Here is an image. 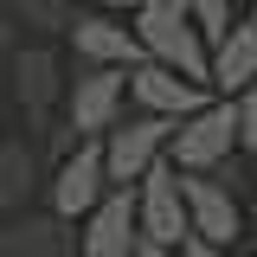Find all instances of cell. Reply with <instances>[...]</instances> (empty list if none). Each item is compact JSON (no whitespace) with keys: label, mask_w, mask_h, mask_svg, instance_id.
Instances as JSON below:
<instances>
[{"label":"cell","mask_w":257,"mask_h":257,"mask_svg":"<svg viewBox=\"0 0 257 257\" xmlns=\"http://www.w3.org/2000/svg\"><path fill=\"white\" fill-rule=\"evenodd\" d=\"M84 257H135V199H128V187L103 193V199L90 206Z\"/></svg>","instance_id":"obj_9"},{"label":"cell","mask_w":257,"mask_h":257,"mask_svg":"<svg viewBox=\"0 0 257 257\" xmlns=\"http://www.w3.org/2000/svg\"><path fill=\"white\" fill-rule=\"evenodd\" d=\"M0 257H71V231L58 212H20L0 225Z\"/></svg>","instance_id":"obj_10"},{"label":"cell","mask_w":257,"mask_h":257,"mask_svg":"<svg viewBox=\"0 0 257 257\" xmlns=\"http://www.w3.org/2000/svg\"><path fill=\"white\" fill-rule=\"evenodd\" d=\"M180 257H231V251H225V244H206V238L187 231V238H180Z\"/></svg>","instance_id":"obj_18"},{"label":"cell","mask_w":257,"mask_h":257,"mask_svg":"<svg viewBox=\"0 0 257 257\" xmlns=\"http://www.w3.org/2000/svg\"><path fill=\"white\" fill-rule=\"evenodd\" d=\"M174 7H180L199 32H225L231 26V0H174Z\"/></svg>","instance_id":"obj_16"},{"label":"cell","mask_w":257,"mask_h":257,"mask_svg":"<svg viewBox=\"0 0 257 257\" xmlns=\"http://www.w3.org/2000/svg\"><path fill=\"white\" fill-rule=\"evenodd\" d=\"M109 193V174H103V148H96L90 135H84V148L58 167V180H52V206H58V219H84L96 199Z\"/></svg>","instance_id":"obj_6"},{"label":"cell","mask_w":257,"mask_h":257,"mask_svg":"<svg viewBox=\"0 0 257 257\" xmlns=\"http://www.w3.org/2000/svg\"><path fill=\"white\" fill-rule=\"evenodd\" d=\"M13 26H32V32H64L71 26V7L64 0H0Z\"/></svg>","instance_id":"obj_15"},{"label":"cell","mask_w":257,"mask_h":257,"mask_svg":"<svg viewBox=\"0 0 257 257\" xmlns=\"http://www.w3.org/2000/svg\"><path fill=\"white\" fill-rule=\"evenodd\" d=\"M231 109H238V142H244V148L257 155V77L244 84V90H238V103H231Z\"/></svg>","instance_id":"obj_17"},{"label":"cell","mask_w":257,"mask_h":257,"mask_svg":"<svg viewBox=\"0 0 257 257\" xmlns=\"http://www.w3.org/2000/svg\"><path fill=\"white\" fill-rule=\"evenodd\" d=\"M135 257H180L174 244H148V238H135Z\"/></svg>","instance_id":"obj_19"},{"label":"cell","mask_w":257,"mask_h":257,"mask_svg":"<svg viewBox=\"0 0 257 257\" xmlns=\"http://www.w3.org/2000/svg\"><path fill=\"white\" fill-rule=\"evenodd\" d=\"M109 142H103V174L128 187V180H142L155 155L167 148V135H174V116H142V122H122V128H103Z\"/></svg>","instance_id":"obj_4"},{"label":"cell","mask_w":257,"mask_h":257,"mask_svg":"<svg viewBox=\"0 0 257 257\" xmlns=\"http://www.w3.org/2000/svg\"><path fill=\"white\" fill-rule=\"evenodd\" d=\"M71 39H77V58H90V64H135L142 58V39H135V32L128 26H109V20H71Z\"/></svg>","instance_id":"obj_13"},{"label":"cell","mask_w":257,"mask_h":257,"mask_svg":"<svg viewBox=\"0 0 257 257\" xmlns=\"http://www.w3.org/2000/svg\"><path fill=\"white\" fill-rule=\"evenodd\" d=\"M187 128H174L167 142H174V167H187V174H206V167H219L231 155V142H238V109L219 103V109H193L180 116Z\"/></svg>","instance_id":"obj_3"},{"label":"cell","mask_w":257,"mask_h":257,"mask_svg":"<svg viewBox=\"0 0 257 257\" xmlns=\"http://www.w3.org/2000/svg\"><path fill=\"white\" fill-rule=\"evenodd\" d=\"M135 39H142V52H155V64L180 71V77H193V84H206L212 52L199 45V26H193L174 0H142V13H135Z\"/></svg>","instance_id":"obj_1"},{"label":"cell","mask_w":257,"mask_h":257,"mask_svg":"<svg viewBox=\"0 0 257 257\" xmlns=\"http://www.w3.org/2000/svg\"><path fill=\"white\" fill-rule=\"evenodd\" d=\"M122 90H128L122 64H90V71L71 84V135H103V128H116Z\"/></svg>","instance_id":"obj_5"},{"label":"cell","mask_w":257,"mask_h":257,"mask_svg":"<svg viewBox=\"0 0 257 257\" xmlns=\"http://www.w3.org/2000/svg\"><path fill=\"white\" fill-rule=\"evenodd\" d=\"M0 52H13V20H7V7H0Z\"/></svg>","instance_id":"obj_20"},{"label":"cell","mask_w":257,"mask_h":257,"mask_svg":"<svg viewBox=\"0 0 257 257\" xmlns=\"http://www.w3.org/2000/svg\"><path fill=\"white\" fill-rule=\"evenodd\" d=\"M13 90L26 103V122H45V109L58 103V58L45 45H20L13 52Z\"/></svg>","instance_id":"obj_11"},{"label":"cell","mask_w":257,"mask_h":257,"mask_svg":"<svg viewBox=\"0 0 257 257\" xmlns=\"http://www.w3.org/2000/svg\"><path fill=\"white\" fill-rule=\"evenodd\" d=\"M187 199H180V167H148L142 174V199H135V238L148 244H174L187 238Z\"/></svg>","instance_id":"obj_2"},{"label":"cell","mask_w":257,"mask_h":257,"mask_svg":"<svg viewBox=\"0 0 257 257\" xmlns=\"http://www.w3.org/2000/svg\"><path fill=\"white\" fill-rule=\"evenodd\" d=\"M96 7H135V0H96Z\"/></svg>","instance_id":"obj_21"},{"label":"cell","mask_w":257,"mask_h":257,"mask_svg":"<svg viewBox=\"0 0 257 257\" xmlns=\"http://www.w3.org/2000/svg\"><path fill=\"white\" fill-rule=\"evenodd\" d=\"M128 90H135V103L148 109V116H193V109H206V90L193 84V77H180V71H167V64H135L128 71Z\"/></svg>","instance_id":"obj_7"},{"label":"cell","mask_w":257,"mask_h":257,"mask_svg":"<svg viewBox=\"0 0 257 257\" xmlns=\"http://www.w3.org/2000/svg\"><path fill=\"white\" fill-rule=\"evenodd\" d=\"M32 174H39L32 148H26V142H7V135H0V219H7L13 206H26Z\"/></svg>","instance_id":"obj_14"},{"label":"cell","mask_w":257,"mask_h":257,"mask_svg":"<svg viewBox=\"0 0 257 257\" xmlns=\"http://www.w3.org/2000/svg\"><path fill=\"white\" fill-rule=\"evenodd\" d=\"M219 90H244L257 77V20H231L219 32V52H212V71H206Z\"/></svg>","instance_id":"obj_12"},{"label":"cell","mask_w":257,"mask_h":257,"mask_svg":"<svg viewBox=\"0 0 257 257\" xmlns=\"http://www.w3.org/2000/svg\"><path fill=\"white\" fill-rule=\"evenodd\" d=\"M180 199H187V225H193V238H206V244H231V238H238V199H231L219 180L180 174Z\"/></svg>","instance_id":"obj_8"},{"label":"cell","mask_w":257,"mask_h":257,"mask_svg":"<svg viewBox=\"0 0 257 257\" xmlns=\"http://www.w3.org/2000/svg\"><path fill=\"white\" fill-rule=\"evenodd\" d=\"M251 7H257V0H251Z\"/></svg>","instance_id":"obj_23"},{"label":"cell","mask_w":257,"mask_h":257,"mask_svg":"<svg viewBox=\"0 0 257 257\" xmlns=\"http://www.w3.org/2000/svg\"><path fill=\"white\" fill-rule=\"evenodd\" d=\"M0 128H7V109H0Z\"/></svg>","instance_id":"obj_22"}]
</instances>
